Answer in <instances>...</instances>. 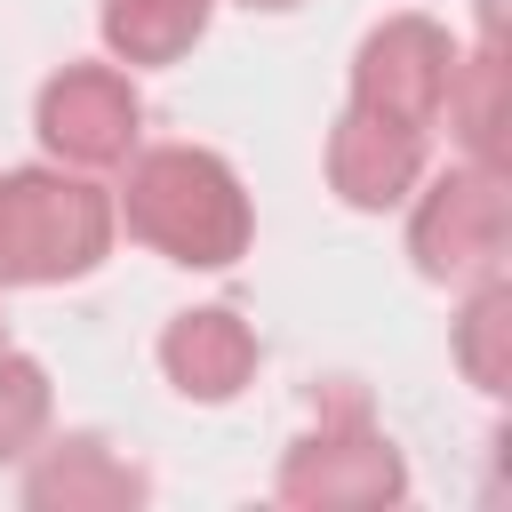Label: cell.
<instances>
[{"label":"cell","instance_id":"obj_4","mask_svg":"<svg viewBox=\"0 0 512 512\" xmlns=\"http://www.w3.org/2000/svg\"><path fill=\"white\" fill-rule=\"evenodd\" d=\"M40 136L80 168H112L136 144V88L104 64H72L64 80L40 88Z\"/></svg>","mask_w":512,"mask_h":512},{"label":"cell","instance_id":"obj_12","mask_svg":"<svg viewBox=\"0 0 512 512\" xmlns=\"http://www.w3.org/2000/svg\"><path fill=\"white\" fill-rule=\"evenodd\" d=\"M248 8H296V0H248Z\"/></svg>","mask_w":512,"mask_h":512},{"label":"cell","instance_id":"obj_11","mask_svg":"<svg viewBox=\"0 0 512 512\" xmlns=\"http://www.w3.org/2000/svg\"><path fill=\"white\" fill-rule=\"evenodd\" d=\"M40 416H48V376H40L24 352L0 344V456H16V448L40 432Z\"/></svg>","mask_w":512,"mask_h":512},{"label":"cell","instance_id":"obj_5","mask_svg":"<svg viewBox=\"0 0 512 512\" xmlns=\"http://www.w3.org/2000/svg\"><path fill=\"white\" fill-rule=\"evenodd\" d=\"M504 248V200H496V176H440L424 216H416V256L432 280L448 272H488Z\"/></svg>","mask_w":512,"mask_h":512},{"label":"cell","instance_id":"obj_1","mask_svg":"<svg viewBox=\"0 0 512 512\" xmlns=\"http://www.w3.org/2000/svg\"><path fill=\"white\" fill-rule=\"evenodd\" d=\"M128 232L168 248L176 264H232L248 248V200L216 152L168 144L144 152L128 176Z\"/></svg>","mask_w":512,"mask_h":512},{"label":"cell","instance_id":"obj_6","mask_svg":"<svg viewBox=\"0 0 512 512\" xmlns=\"http://www.w3.org/2000/svg\"><path fill=\"white\" fill-rule=\"evenodd\" d=\"M416 168H424V128H400V120L360 112V104L344 112V128L328 144V176L352 208H392L416 184Z\"/></svg>","mask_w":512,"mask_h":512},{"label":"cell","instance_id":"obj_10","mask_svg":"<svg viewBox=\"0 0 512 512\" xmlns=\"http://www.w3.org/2000/svg\"><path fill=\"white\" fill-rule=\"evenodd\" d=\"M80 496H112V504H136L144 480L128 464H112L96 440H64L40 472H32V504H80Z\"/></svg>","mask_w":512,"mask_h":512},{"label":"cell","instance_id":"obj_9","mask_svg":"<svg viewBox=\"0 0 512 512\" xmlns=\"http://www.w3.org/2000/svg\"><path fill=\"white\" fill-rule=\"evenodd\" d=\"M208 24V0H112L104 8V40L128 56V64H168L200 40Z\"/></svg>","mask_w":512,"mask_h":512},{"label":"cell","instance_id":"obj_8","mask_svg":"<svg viewBox=\"0 0 512 512\" xmlns=\"http://www.w3.org/2000/svg\"><path fill=\"white\" fill-rule=\"evenodd\" d=\"M160 360H168L176 392H192V400H232V392L248 384V368H256V336H248L232 312H184V320L168 328Z\"/></svg>","mask_w":512,"mask_h":512},{"label":"cell","instance_id":"obj_3","mask_svg":"<svg viewBox=\"0 0 512 512\" xmlns=\"http://www.w3.org/2000/svg\"><path fill=\"white\" fill-rule=\"evenodd\" d=\"M448 80H456L448 32H432L424 16H392L360 48V112H384L400 128H432L448 104Z\"/></svg>","mask_w":512,"mask_h":512},{"label":"cell","instance_id":"obj_7","mask_svg":"<svg viewBox=\"0 0 512 512\" xmlns=\"http://www.w3.org/2000/svg\"><path fill=\"white\" fill-rule=\"evenodd\" d=\"M280 496L288 504H376V496H400V456L376 432H344V440L320 432L288 456Z\"/></svg>","mask_w":512,"mask_h":512},{"label":"cell","instance_id":"obj_2","mask_svg":"<svg viewBox=\"0 0 512 512\" xmlns=\"http://www.w3.org/2000/svg\"><path fill=\"white\" fill-rule=\"evenodd\" d=\"M112 200L72 176H0V280H72L104 256Z\"/></svg>","mask_w":512,"mask_h":512}]
</instances>
